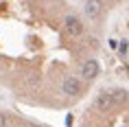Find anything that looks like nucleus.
<instances>
[{"label":"nucleus","instance_id":"nucleus-1","mask_svg":"<svg viewBox=\"0 0 129 127\" xmlns=\"http://www.w3.org/2000/svg\"><path fill=\"white\" fill-rule=\"evenodd\" d=\"M99 70H101V68H99V61L92 59V57L81 64V77L85 81H94L96 77H99Z\"/></svg>","mask_w":129,"mask_h":127},{"label":"nucleus","instance_id":"nucleus-2","mask_svg":"<svg viewBox=\"0 0 129 127\" xmlns=\"http://www.w3.org/2000/svg\"><path fill=\"white\" fill-rule=\"evenodd\" d=\"M63 29H66V33L72 35V37H79L83 33V22L77 18V15H66V20H63Z\"/></svg>","mask_w":129,"mask_h":127},{"label":"nucleus","instance_id":"nucleus-3","mask_svg":"<svg viewBox=\"0 0 129 127\" xmlns=\"http://www.w3.org/2000/svg\"><path fill=\"white\" fill-rule=\"evenodd\" d=\"M61 92L66 94V96H77V94L81 92V81L77 79V77H66L63 83H61Z\"/></svg>","mask_w":129,"mask_h":127},{"label":"nucleus","instance_id":"nucleus-4","mask_svg":"<svg viewBox=\"0 0 129 127\" xmlns=\"http://www.w3.org/2000/svg\"><path fill=\"white\" fill-rule=\"evenodd\" d=\"M83 11H85V15H88L90 20H96L103 11V0H85Z\"/></svg>","mask_w":129,"mask_h":127},{"label":"nucleus","instance_id":"nucleus-5","mask_svg":"<svg viewBox=\"0 0 129 127\" xmlns=\"http://www.w3.org/2000/svg\"><path fill=\"white\" fill-rule=\"evenodd\" d=\"M94 105H96V110H101V112H105V110H109V107H114V103H112V94H109V90H105V92H101L99 96H96Z\"/></svg>","mask_w":129,"mask_h":127},{"label":"nucleus","instance_id":"nucleus-6","mask_svg":"<svg viewBox=\"0 0 129 127\" xmlns=\"http://www.w3.org/2000/svg\"><path fill=\"white\" fill-rule=\"evenodd\" d=\"M109 94H112V103H114V105H122V103L129 99V94L125 92V90H109Z\"/></svg>","mask_w":129,"mask_h":127},{"label":"nucleus","instance_id":"nucleus-7","mask_svg":"<svg viewBox=\"0 0 129 127\" xmlns=\"http://www.w3.org/2000/svg\"><path fill=\"white\" fill-rule=\"evenodd\" d=\"M0 127H7V116L0 112Z\"/></svg>","mask_w":129,"mask_h":127},{"label":"nucleus","instance_id":"nucleus-8","mask_svg":"<svg viewBox=\"0 0 129 127\" xmlns=\"http://www.w3.org/2000/svg\"><path fill=\"white\" fill-rule=\"evenodd\" d=\"M118 48H120V53L125 55V53H127V42H120V46H118Z\"/></svg>","mask_w":129,"mask_h":127}]
</instances>
